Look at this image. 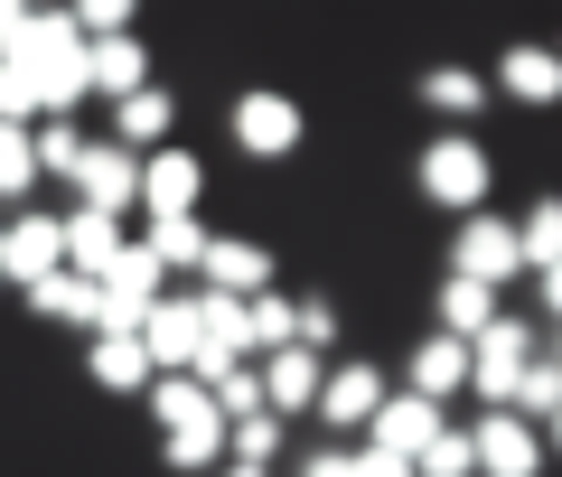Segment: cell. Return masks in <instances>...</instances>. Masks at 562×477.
I'll return each instance as SVG.
<instances>
[{
	"label": "cell",
	"instance_id": "1f68e13d",
	"mask_svg": "<svg viewBox=\"0 0 562 477\" xmlns=\"http://www.w3.org/2000/svg\"><path fill=\"white\" fill-rule=\"evenodd\" d=\"M206 394H216L225 421H254L262 412V365H225V375H206Z\"/></svg>",
	"mask_w": 562,
	"mask_h": 477
},
{
	"label": "cell",
	"instance_id": "83f0119b",
	"mask_svg": "<svg viewBox=\"0 0 562 477\" xmlns=\"http://www.w3.org/2000/svg\"><path fill=\"white\" fill-rule=\"evenodd\" d=\"M506 412H525V421L543 431V421L562 412V356H543V347H535V365L516 375V402H506Z\"/></svg>",
	"mask_w": 562,
	"mask_h": 477
},
{
	"label": "cell",
	"instance_id": "8d00e7d4",
	"mask_svg": "<svg viewBox=\"0 0 562 477\" xmlns=\"http://www.w3.org/2000/svg\"><path fill=\"white\" fill-rule=\"evenodd\" d=\"M357 477H413V468H403V458H384V450H366V440H357Z\"/></svg>",
	"mask_w": 562,
	"mask_h": 477
},
{
	"label": "cell",
	"instance_id": "d4e9b609",
	"mask_svg": "<svg viewBox=\"0 0 562 477\" xmlns=\"http://www.w3.org/2000/svg\"><path fill=\"white\" fill-rule=\"evenodd\" d=\"M206 243H216V235H206L198 216H150V235H140V253L160 262V272H198V262H206Z\"/></svg>",
	"mask_w": 562,
	"mask_h": 477
},
{
	"label": "cell",
	"instance_id": "4fadbf2b",
	"mask_svg": "<svg viewBox=\"0 0 562 477\" xmlns=\"http://www.w3.org/2000/svg\"><path fill=\"white\" fill-rule=\"evenodd\" d=\"M254 365H262V412H281V421H310V412H319L328 356H310V347H281V356H254Z\"/></svg>",
	"mask_w": 562,
	"mask_h": 477
},
{
	"label": "cell",
	"instance_id": "e0dca14e",
	"mask_svg": "<svg viewBox=\"0 0 562 477\" xmlns=\"http://www.w3.org/2000/svg\"><path fill=\"white\" fill-rule=\"evenodd\" d=\"M198 299V347H206V375H225V365H254V328H244V299L225 291H188ZM198 375V384H206Z\"/></svg>",
	"mask_w": 562,
	"mask_h": 477
},
{
	"label": "cell",
	"instance_id": "4dcf8cb0",
	"mask_svg": "<svg viewBox=\"0 0 562 477\" xmlns=\"http://www.w3.org/2000/svg\"><path fill=\"white\" fill-rule=\"evenodd\" d=\"M29 188H38V140L0 122V206H29Z\"/></svg>",
	"mask_w": 562,
	"mask_h": 477
},
{
	"label": "cell",
	"instance_id": "60d3db41",
	"mask_svg": "<svg viewBox=\"0 0 562 477\" xmlns=\"http://www.w3.org/2000/svg\"><path fill=\"white\" fill-rule=\"evenodd\" d=\"M0 291H10V235H0Z\"/></svg>",
	"mask_w": 562,
	"mask_h": 477
},
{
	"label": "cell",
	"instance_id": "9a60e30c",
	"mask_svg": "<svg viewBox=\"0 0 562 477\" xmlns=\"http://www.w3.org/2000/svg\"><path fill=\"white\" fill-rule=\"evenodd\" d=\"M169 132H179V94L169 84H140L132 103H113V150H132V159H150V150H169Z\"/></svg>",
	"mask_w": 562,
	"mask_h": 477
},
{
	"label": "cell",
	"instance_id": "cb8c5ba5",
	"mask_svg": "<svg viewBox=\"0 0 562 477\" xmlns=\"http://www.w3.org/2000/svg\"><path fill=\"white\" fill-rule=\"evenodd\" d=\"M29 309L38 318H57V328H85V338H94V281H76V272H47V281H29Z\"/></svg>",
	"mask_w": 562,
	"mask_h": 477
},
{
	"label": "cell",
	"instance_id": "f546056e",
	"mask_svg": "<svg viewBox=\"0 0 562 477\" xmlns=\"http://www.w3.org/2000/svg\"><path fill=\"white\" fill-rule=\"evenodd\" d=\"M487 318H497V291H479V281H441V338H479Z\"/></svg>",
	"mask_w": 562,
	"mask_h": 477
},
{
	"label": "cell",
	"instance_id": "f35d334b",
	"mask_svg": "<svg viewBox=\"0 0 562 477\" xmlns=\"http://www.w3.org/2000/svg\"><path fill=\"white\" fill-rule=\"evenodd\" d=\"M543 281V309H553V328H562V262H553V272H535Z\"/></svg>",
	"mask_w": 562,
	"mask_h": 477
},
{
	"label": "cell",
	"instance_id": "8fae6325",
	"mask_svg": "<svg viewBox=\"0 0 562 477\" xmlns=\"http://www.w3.org/2000/svg\"><path fill=\"white\" fill-rule=\"evenodd\" d=\"M384 394H394V384H384L366 356H328V384H319V412H310V421H328V431H366Z\"/></svg>",
	"mask_w": 562,
	"mask_h": 477
},
{
	"label": "cell",
	"instance_id": "b9f144b4",
	"mask_svg": "<svg viewBox=\"0 0 562 477\" xmlns=\"http://www.w3.org/2000/svg\"><path fill=\"white\" fill-rule=\"evenodd\" d=\"M225 477H244V468H225Z\"/></svg>",
	"mask_w": 562,
	"mask_h": 477
},
{
	"label": "cell",
	"instance_id": "ac0fdd59",
	"mask_svg": "<svg viewBox=\"0 0 562 477\" xmlns=\"http://www.w3.org/2000/svg\"><path fill=\"white\" fill-rule=\"evenodd\" d=\"M403 394H422V402H450V394H469V347L431 328V338H422L413 356H403Z\"/></svg>",
	"mask_w": 562,
	"mask_h": 477
},
{
	"label": "cell",
	"instance_id": "ab89813d",
	"mask_svg": "<svg viewBox=\"0 0 562 477\" xmlns=\"http://www.w3.org/2000/svg\"><path fill=\"white\" fill-rule=\"evenodd\" d=\"M543 458H562V412H553V421H543Z\"/></svg>",
	"mask_w": 562,
	"mask_h": 477
},
{
	"label": "cell",
	"instance_id": "30bf717a",
	"mask_svg": "<svg viewBox=\"0 0 562 477\" xmlns=\"http://www.w3.org/2000/svg\"><path fill=\"white\" fill-rule=\"evenodd\" d=\"M0 235H10V291H29V281L66 272V216L20 206V216H0Z\"/></svg>",
	"mask_w": 562,
	"mask_h": 477
},
{
	"label": "cell",
	"instance_id": "5bb4252c",
	"mask_svg": "<svg viewBox=\"0 0 562 477\" xmlns=\"http://www.w3.org/2000/svg\"><path fill=\"white\" fill-rule=\"evenodd\" d=\"M487 94H506V103H525V113H543V103H562V57H553V47H535V38L497 47Z\"/></svg>",
	"mask_w": 562,
	"mask_h": 477
},
{
	"label": "cell",
	"instance_id": "484cf974",
	"mask_svg": "<svg viewBox=\"0 0 562 477\" xmlns=\"http://www.w3.org/2000/svg\"><path fill=\"white\" fill-rule=\"evenodd\" d=\"M225 458H235L244 477H272V458H281V412H254V421H225Z\"/></svg>",
	"mask_w": 562,
	"mask_h": 477
},
{
	"label": "cell",
	"instance_id": "ffe728a7",
	"mask_svg": "<svg viewBox=\"0 0 562 477\" xmlns=\"http://www.w3.org/2000/svg\"><path fill=\"white\" fill-rule=\"evenodd\" d=\"M122 262V216H94V206H66V272L103 281Z\"/></svg>",
	"mask_w": 562,
	"mask_h": 477
},
{
	"label": "cell",
	"instance_id": "d590c367",
	"mask_svg": "<svg viewBox=\"0 0 562 477\" xmlns=\"http://www.w3.org/2000/svg\"><path fill=\"white\" fill-rule=\"evenodd\" d=\"M291 477H357V450H347V440H328V450H310Z\"/></svg>",
	"mask_w": 562,
	"mask_h": 477
},
{
	"label": "cell",
	"instance_id": "d6a6232c",
	"mask_svg": "<svg viewBox=\"0 0 562 477\" xmlns=\"http://www.w3.org/2000/svg\"><path fill=\"white\" fill-rule=\"evenodd\" d=\"M29 140H38V179H76V159H85V132H76V122H38Z\"/></svg>",
	"mask_w": 562,
	"mask_h": 477
},
{
	"label": "cell",
	"instance_id": "44dd1931",
	"mask_svg": "<svg viewBox=\"0 0 562 477\" xmlns=\"http://www.w3.org/2000/svg\"><path fill=\"white\" fill-rule=\"evenodd\" d=\"M422 113H441V122H479L487 113V76L479 66H422Z\"/></svg>",
	"mask_w": 562,
	"mask_h": 477
},
{
	"label": "cell",
	"instance_id": "3957f363",
	"mask_svg": "<svg viewBox=\"0 0 562 477\" xmlns=\"http://www.w3.org/2000/svg\"><path fill=\"white\" fill-rule=\"evenodd\" d=\"M525 365H535V328H525L516 309H497L479 338H469V394H479L487 412H506V402H516V375H525Z\"/></svg>",
	"mask_w": 562,
	"mask_h": 477
},
{
	"label": "cell",
	"instance_id": "7c38bea8",
	"mask_svg": "<svg viewBox=\"0 0 562 477\" xmlns=\"http://www.w3.org/2000/svg\"><path fill=\"white\" fill-rule=\"evenodd\" d=\"M469 450H479V477H543V431L525 412H487Z\"/></svg>",
	"mask_w": 562,
	"mask_h": 477
},
{
	"label": "cell",
	"instance_id": "74e56055",
	"mask_svg": "<svg viewBox=\"0 0 562 477\" xmlns=\"http://www.w3.org/2000/svg\"><path fill=\"white\" fill-rule=\"evenodd\" d=\"M20 29H29V10H20V0H0V57L20 47Z\"/></svg>",
	"mask_w": 562,
	"mask_h": 477
},
{
	"label": "cell",
	"instance_id": "52a82bcc",
	"mask_svg": "<svg viewBox=\"0 0 562 477\" xmlns=\"http://www.w3.org/2000/svg\"><path fill=\"white\" fill-rule=\"evenodd\" d=\"M198 206H206V159L198 150L169 140V150L140 159V216H198Z\"/></svg>",
	"mask_w": 562,
	"mask_h": 477
},
{
	"label": "cell",
	"instance_id": "d6986e66",
	"mask_svg": "<svg viewBox=\"0 0 562 477\" xmlns=\"http://www.w3.org/2000/svg\"><path fill=\"white\" fill-rule=\"evenodd\" d=\"M150 421H160V440H179V431H225V412H216V394H206L198 375H160L150 384Z\"/></svg>",
	"mask_w": 562,
	"mask_h": 477
},
{
	"label": "cell",
	"instance_id": "7a4b0ae2",
	"mask_svg": "<svg viewBox=\"0 0 562 477\" xmlns=\"http://www.w3.org/2000/svg\"><path fill=\"white\" fill-rule=\"evenodd\" d=\"M160 291H169V272L140 243H122V262L94 281V338H140V318L160 309Z\"/></svg>",
	"mask_w": 562,
	"mask_h": 477
},
{
	"label": "cell",
	"instance_id": "6da1fadb",
	"mask_svg": "<svg viewBox=\"0 0 562 477\" xmlns=\"http://www.w3.org/2000/svg\"><path fill=\"white\" fill-rule=\"evenodd\" d=\"M413 188L422 206H441V216H487V197H497V159H487L479 132H431L413 159Z\"/></svg>",
	"mask_w": 562,
	"mask_h": 477
},
{
	"label": "cell",
	"instance_id": "e575fe53",
	"mask_svg": "<svg viewBox=\"0 0 562 477\" xmlns=\"http://www.w3.org/2000/svg\"><path fill=\"white\" fill-rule=\"evenodd\" d=\"M291 309H301V347H310V356H328V347H338V309H328L319 291H310V299H291Z\"/></svg>",
	"mask_w": 562,
	"mask_h": 477
},
{
	"label": "cell",
	"instance_id": "277c9868",
	"mask_svg": "<svg viewBox=\"0 0 562 477\" xmlns=\"http://www.w3.org/2000/svg\"><path fill=\"white\" fill-rule=\"evenodd\" d=\"M450 281H479V291H497V281H525V253H516V225L487 206V216H460L450 225Z\"/></svg>",
	"mask_w": 562,
	"mask_h": 477
},
{
	"label": "cell",
	"instance_id": "2e32d148",
	"mask_svg": "<svg viewBox=\"0 0 562 477\" xmlns=\"http://www.w3.org/2000/svg\"><path fill=\"white\" fill-rule=\"evenodd\" d=\"M198 291L262 299V291H272V253H262V243H244V235H216V243H206V262H198Z\"/></svg>",
	"mask_w": 562,
	"mask_h": 477
},
{
	"label": "cell",
	"instance_id": "7bdbcfd3",
	"mask_svg": "<svg viewBox=\"0 0 562 477\" xmlns=\"http://www.w3.org/2000/svg\"><path fill=\"white\" fill-rule=\"evenodd\" d=\"M553 57H562V47H553Z\"/></svg>",
	"mask_w": 562,
	"mask_h": 477
},
{
	"label": "cell",
	"instance_id": "603a6c76",
	"mask_svg": "<svg viewBox=\"0 0 562 477\" xmlns=\"http://www.w3.org/2000/svg\"><path fill=\"white\" fill-rule=\"evenodd\" d=\"M85 375H94L103 394H150V384H160L150 356H140V338H94L85 347Z\"/></svg>",
	"mask_w": 562,
	"mask_h": 477
},
{
	"label": "cell",
	"instance_id": "8992f818",
	"mask_svg": "<svg viewBox=\"0 0 562 477\" xmlns=\"http://www.w3.org/2000/svg\"><path fill=\"white\" fill-rule=\"evenodd\" d=\"M140 356H150V375H206L198 299H188V291H160V309L140 318Z\"/></svg>",
	"mask_w": 562,
	"mask_h": 477
},
{
	"label": "cell",
	"instance_id": "836d02e7",
	"mask_svg": "<svg viewBox=\"0 0 562 477\" xmlns=\"http://www.w3.org/2000/svg\"><path fill=\"white\" fill-rule=\"evenodd\" d=\"M413 477H479V450H469V431H441L431 450L413 458Z\"/></svg>",
	"mask_w": 562,
	"mask_h": 477
},
{
	"label": "cell",
	"instance_id": "7402d4cb",
	"mask_svg": "<svg viewBox=\"0 0 562 477\" xmlns=\"http://www.w3.org/2000/svg\"><path fill=\"white\" fill-rule=\"evenodd\" d=\"M85 76H94L103 103H132L150 84V57H140V38H103V47H85Z\"/></svg>",
	"mask_w": 562,
	"mask_h": 477
},
{
	"label": "cell",
	"instance_id": "9c48e42d",
	"mask_svg": "<svg viewBox=\"0 0 562 477\" xmlns=\"http://www.w3.org/2000/svg\"><path fill=\"white\" fill-rule=\"evenodd\" d=\"M76 206H94V216H122V206H140V159L132 150H113V140H85V159H76Z\"/></svg>",
	"mask_w": 562,
	"mask_h": 477
},
{
	"label": "cell",
	"instance_id": "5b68a950",
	"mask_svg": "<svg viewBox=\"0 0 562 477\" xmlns=\"http://www.w3.org/2000/svg\"><path fill=\"white\" fill-rule=\"evenodd\" d=\"M225 132H235V150H244V159H291V150L310 140V122H301V103H291V94L254 84V94H235Z\"/></svg>",
	"mask_w": 562,
	"mask_h": 477
},
{
	"label": "cell",
	"instance_id": "ba28073f",
	"mask_svg": "<svg viewBox=\"0 0 562 477\" xmlns=\"http://www.w3.org/2000/svg\"><path fill=\"white\" fill-rule=\"evenodd\" d=\"M450 421H441V402H422V394H384L375 402V421H366V450H384V458H403L413 468L431 440H441Z\"/></svg>",
	"mask_w": 562,
	"mask_h": 477
},
{
	"label": "cell",
	"instance_id": "4316f807",
	"mask_svg": "<svg viewBox=\"0 0 562 477\" xmlns=\"http://www.w3.org/2000/svg\"><path fill=\"white\" fill-rule=\"evenodd\" d=\"M516 253H525V272H553L562 262V197H535L516 216Z\"/></svg>",
	"mask_w": 562,
	"mask_h": 477
},
{
	"label": "cell",
	"instance_id": "f1b7e54d",
	"mask_svg": "<svg viewBox=\"0 0 562 477\" xmlns=\"http://www.w3.org/2000/svg\"><path fill=\"white\" fill-rule=\"evenodd\" d=\"M244 328H254V356H281V347H301V309H291L281 291L244 299Z\"/></svg>",
	"mask_w": 562,
	"mask_h": 477
}]
</instances>
